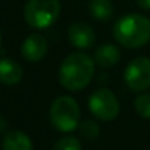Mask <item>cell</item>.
Instances as JSON below:
<instances>
[{"instance_id":"obj_1","label":"cell","mask_w":150,"mask_h":150,"mask_svg":"<svg viewBox=\"0 0 150 150\" xmlns=\"http://www.w3.org/2000/svg\"><path fill=\"white\" fill-rule=\"evenodd\" d=\"M94 75V60L86 53H72L60 63L59 83L69 91L86 88Z\"/></svg>"},{"instance_id":"obj_2","label":"cell","mask_w":150,"mask_h":150,"mask_svg":"<svg viewBox=\"0 0 150 150\" xmlns=\"http://www.w3.org/2000/svg\"><path fill=\"white\" fill-rule=\"evenodd\" d=\"M113 37L127 49H138L150 40V19L141 13H128L115 24Z\"/></svg>"},{"instance_id":"obj_3","label":"cell","mask_w":150,"mask_h":150,"mask_svg":"<svg viewBox=\"0 0 150 150\" xmlns=\"http://www.w3.org/2000/svg\"><path fill=\"white\" fill-rule=\"evenodd\" d=\"M49 118L54 129L60 132H72L81 124V110L74 97L60 96L53 100L49 110Z\"/></svg>"},{"instance_id":"obj_4","label":"cell","mask_w":150,"mask_h":150,"mask_svg":"<svg viewBox=\"0 0 150 150\" xmlns=\"http://www.w3.org/2000/svg\"><path fill=\"white\" fill-rule=\"evenodd\" d=\"M60 13L59 0H28L24 8V18L33 28L50 27Z\"/></svg>"},{"instance_id":"obj_5","label":"cell","mask_w":150,"mask_h":150,"mask_svg":"<svg viewBox=\"0 0 150 150\" xmlns=\"http://www.w3.org/2000/svg\"><path fill=\"white\" fill-rule=\"evenodd\" d=\"M88 109L94 118L110 122L119 115V100L109 88H97L88 99Z\"/></svg>"},{"instance_id":"obj_6","label":"cell","mask_w":150,"mask_h":150,"mask_svg":"<svg viewBox=\"0 0 150 150\" xmlns=\"http://www.w3.org/2000/svg\"><path fill=\"white\" fill-rule=\"evenodd\" d=\"M124 80L129 90L140 93L150 87V57L138 56L132 59L124 72Z\"/></svg>"},{"instance_id":"obj_7","label":"cell","mask_w":150,"mask_h":150,"mask_svg":"<svg viewBox=\"0 0 150 150\" xmlns=\"http://www.w3.org/2000/svg\"><path fill=\"white\" fill-rule=\"evenodd\" d=\"M68 38L75 49L88 50L96 43L94 30L87 22H74L68 30Z\"/></svg>"},{"instance_id":"obj_8","label":"cell","mask_w":150,"mask_h":150,"mask_svg":"<svg viewBox=\"0 0 150 150\" xmlns=\"http://www.w3.org/2000/svg\"><path fill=\"white\" fill-rule=\"evenodd\" d=\"M47 40L41 34H30L21 47V53L24 59L28 62H40L47 54Z\"/></svg>"},{"instance_id":"obj_9","label":"cell","mask_w":150,"mask_h":150,"mask_svg":"<svg viewBox=\"0 0 150 150\" xmlns=\"http://www.w3.org/2000/svg\"><path fill=\"white\" fill-rule=\"evenodd\" d=\"M22 68L18 62L9 57L0 59V83L5 86H16L22 80Z\"/></svg>"},{"instance_id":"obj_10","label":"cell","mask_w":150,"mask_h":150,"mask_svg":"<svg viewBox=\"0 0 150 150\" xmlns=\"http://www.w3.org/2000/svg\"><path fill=\"white\" fill-rule=\"evenodd\" d=\"M121 59V52L113 44H102L94 50L93 60L100 68H112Z\"/></svg>"},{"instance_id":"obj_11","label":"cell","mask_w":150,"mask_h":150,"mask_svg":"<svg viewBox=\"0 0 150 150\" xmlns=\"http://www.w3.org/2000/svg\"><path fill=\"white\" fill-rule=\"evenodd\" d=\"M2 150H33V141L25 132L19 129H12L5 134Z\"/></svg>"},{"instance_id":"obj_12","label":"cell","mask_w":150,"mask_h":150,"mask_svg":"<svg viewBox=\"0 0 150 150\" xmlns=\"http://www.w3.org/2000/svg\"><path fill=\"white\" fill-rule=\"evenodd\" d=\"M90 15L99 21H108L113 15V5L110 0H90Z\"/></svg>"},{"instance_id":"obj_13","label":"cell","mask_w":150,"mask_h":150,"mask_svg":"<svg viewBox=\"0 0 150 150\" xmlns=\"http://www.w3.org/2000/svg\"><path fill=\"white\" fill-rule=\"evenodd\" d=\"M134 109L141 118L150 119V93L138 94L134 99Z\"/></svg>"},{"instance_id":"obj_14","label":"cell","mask_w":150,"mask_h":150,"mask_svg":"<svg viewBox=\"0 0 150 150\" xmlns=\"http://www.w3.org/2000/svg\"><path fill=\"white\" fill-rule=\"evenodd\" d=\"M80 134L86 140H96L100 134V127L96 121L93 119H86L80 124Z\"/></svg>"},{"instance_id":"obj_15","label":"cell","mask_w":150,"mask_h":150,"mask_svg":"<svg viewBox=\"0 0 150 150\" xmlns=\"http://www.w3.org/2000/svg\"><path fill=\"white\" fill-rule=\"evenodd\" d=\"M52 150H83V147H81V141L77 137L66 135L57 140Z\"/></svg>"},{"instance_id":"obj_16","label":"cell","mask_w":150,"mask_h":150,"mask_svg":"<svg viewBox=\"0 0 150 150\" xmlns=\"http://www.w3.org/2000/svg\"><path fill=\"white\" fill-rule=\"evenodd\" d=\"M135 3L144 9V11H150V0H135Z\"/></svg>"},{"instance_id":"obj_17","label":"cell","mask_w":150,"mask_h":150,"mask_svg":"<svg viewBox=\"0 0 150 150\" xmlns=\"http://www.w3.org/2000/svg\"><path fill=\"white\" fill-rule=\"evenodd\" d=\"M6 128H8V122H6V119L2 115H0V134H2Z\"/></svg>"},{"instance_id":"obj_18","label":"cell","mask_w":150,"mask_h":150,"mask_svg":"<svg viewBox=\"0 0 150 150\" xmlns=\"http://www.w3.org/2000/svg\"><path fill=\"white\" fill-rule=\"evenodd\" d=\"M0 47H2V33H0Z\"/></svg>"}]
</instances>
